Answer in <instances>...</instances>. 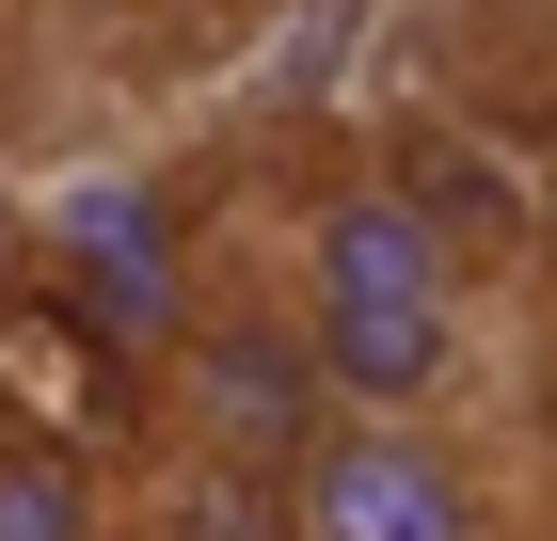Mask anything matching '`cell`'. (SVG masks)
Listing matches in <instances>:
<instances>
[{
  "label": "cell",
  "instance_id": "obj_1",
  "mask_svg": "<svg viewBox=\"0 0 557 541\" xmlns=\"http://www.w3.org/2000/svg\"><path fill=\"white\" fill-rule=\"evenodd\" d=\"M287 287L335 367L350 415H478V351H494V271L462 255L446 192L350 160L287 208Z\"/></svg>",
  "mask_w": 557,
  "mask_h": 541
},
{
  "label": "cell",
  "instance_id": "obj_2",
  "mask_svg": "<svg viewBox=\"0 0 557 541\" xmlns=\"http://www.w3.org/2000/svg\"><path fill=\"white\" fill-rule=\"evenodd\" d=\"M335 367H319V334H302V287L287 255L271 271H191L160 319V430L191 462H256V478H302V446L335 430Z\"/></svg>",
  "mask_w": 557,
  "mask_h": 541
},
{
  "label": "cell",
  "instance_id": "obj_3",
  "mask_svg": "<svg viewBox=\"0 0 557 541\" xmlns=\"http://www.w3.org/2000/svg\"><path fill=\"white\" fill-rule=\"evenodd\" d=\"M302 541H494V462L462 415H335L302 446Z\"/></svg>",
  "mask_w": 557,
  "mask_h": 541
},
{
  "label": "cell",
  "instance_id": "obj_4",
  "mask_svg": "<svg viewBox=\"0 0 557 541\" xmlns=\"http://www.w3.org/2000/svg\"><path fill=\"white\" fill-rule=\"evenodd\" d=\"M64 48H112V64H208L271 16V0H33Z\"/></svg>",
  "mask_w": 557,
  "mask_h": 541
},
{
  "label": "cell",
  "instance_id": "obj_5",
  "mask_svg": "<svg viewBox=\"0 0 557 541\" xmlns=\"http://www.w3.org/2000/svg\"><path fill=\"white\" fill-rule=\"evenodd\" d=\"M0 541H112L96 462H81V446H48V430H0Z\"/></svg>",
  "mask_w": 557,
  "mask_h": 541
},
{
  "label": "cell",
  "instance_id": "obj_6",
  "mask_svg": "<svg viewBox=\"0 0 557 541\" xmlns=\"http://www.w3.org/2000/svg\"><path fill=\"white\" fill-rule=\"evenodd\" d=\"M160 541H302V494H287V478H256V462H191V446H175Z\"/></svg>",
  "mask_w": 557,
  "mask_h": 541
}]
</instances>
